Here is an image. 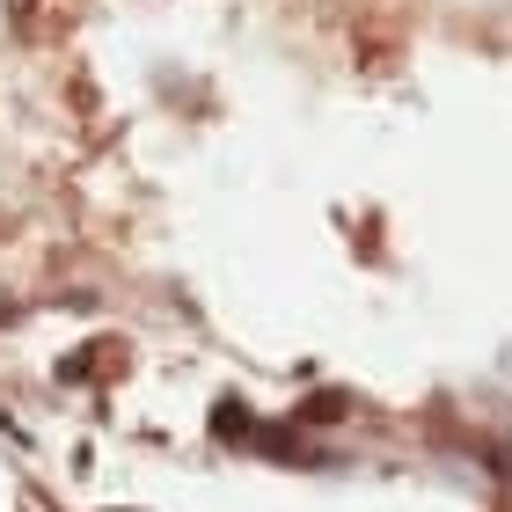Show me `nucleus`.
Segmentation results:
<instances>
[{"label":"nucleus","mask_w":512,"mask_h":512,"mask_svg":"<svg viewBox=\"0 0 512 512\" xmlns=\"http://www.w3.org/2000/svg\"><path fill=\"white\" fill-rule=\"evenodd\" d=\"M15 8H30V0H15Z\"/></svg>","instance_id":"f257e3e1"}]
</instances>
